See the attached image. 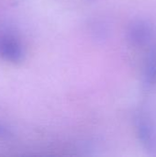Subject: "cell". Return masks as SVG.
Wrapping results in <instances>:
<instances>
[{
    "label": "cell",
    "mask_w": 156,
    "mask_h": 157,
    "mask_svg": "<svg viewBox=\"0 0 156 157\" xmlns=\"http://www.w3.org/2000/svg\"><path fill=\"white\" fill-rule=\"evenodd\" d=\"M23 56L24 49L18 38L11 32L0 33V58L11 63H18Z\"/></svg>",
    "instance_id": "obj_3"
},
{
    "label": "cell",
    "mask_w": 156,
    "mask_h": 157,
    "mask_svg": "<svg viewBox=\"0 0 156 157\" xmlns=\"http://www.w3.org/2000/svg\"><path fill=\"white\" fill-rule=\"evenodd\" d=\"M6 130L3 128V127H1L0 126V136H2V135H4V134H6Z\"/></svg>",
    "instance_id": "obj_5"
},
{
    "label": "cell",
    "mask_w": 156,
    "mask_h": 157,
    "mask_svg": "<svg viewBox=\"0 0 156 157\" xmlns=\"http://www.w3.org/2000/svg\"><path fill=\"white\" fill-rule=\"evenodd\" d=\"M135 127L138 139L145 152L156 156V121L150 113L143 111L135 119Z\"/></svg>",
    "instance_id": "obj_1"
},
{
    "label": "cell",
    "mask_w": 156,
    "mask_h": 157,
    "mask_svg": "<svg viewBox=\"0 0 156 157\" xmlns=\"http://www.w3.org/2000/svg\"><path fill=\"white\" fill-rule=\"evenodd\" d=\"M154 34L152 24L144 18H136L132 20L127 29V39L130 43L135 47L147 45Z\"/></svg>",
    "instance_id": "obj_2"
},
{
    "label": "cell",
    "mask_w": 156,
    "mask_h": 157,
    "mask_svg": "<svg viewBox=\"0 0 156 157\" xmlns=\"http://www.w3.org/2000/svg\"><path fill=\"white\" fill-rule=\"evenodd\" d=\"M143 77L146 88H151L156 85V46L151 48L147 53Z\"/></svg>",
    "instance_id": "obj_4"
}]
</instances>
